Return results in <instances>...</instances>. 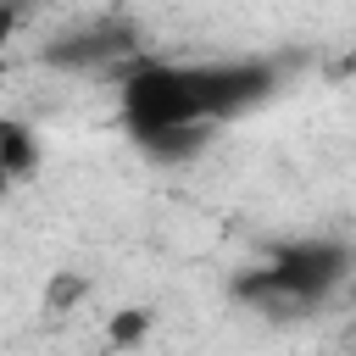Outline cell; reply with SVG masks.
Here are the masks:
<instances>
[{"label":"cell","instance_id":"6","mask_svg":"<svg viewBox=\"0 0 356 356\" xmlns=\"http://www.w3.org/2000/svg\"><path fill=\"white\" fill-rule=\"evenodd\" d=\"M11 33H17V0H0V50L11 44Z\"/></svg>","mask_w":356,"mask_h":356},{"label":"cell","instance_id":"4","mask_svg":"<svg viewBox=\"0 0 356 356\" xmlns=\"http://www.w3.org/2000/svg\"><path fill=\"white\" fill-rule=\"evenodd\" d=\"M122 50H128V33H117V28H95V33L67 39L61 50H50V61H56V67H89V61H100V56H122Z\"/></svg>","mask_w":356,"mask_h":356},{"label":"cell","instance_id":"7","mask_svg":"<svg viewBox=\"0 0 356 356\" xmlns=\"http://www.w3.org/2000/svg\"><path fill=\"white\" fill-rule=\"evenodd\" d=\"M350 295H356V284H350Z\"/></svg>","mask_w":356,"mask_h":356},{"label":"cell","instance_id":"1","mask_svg":"<svg viewBox=\"0 0 356 356\" xmlns=\"http://www.w3.org/2000/svg\"><path fill=\"white\" fill-rule=\"evenodd\" d=\"M267 89L261 61H139L122 78V122L150 150H184L206 122L267 100Z\"/></svg>","mask_w":356,"mask_h":356},{"label":"cell","instance_id":"3","mask_svg":"<svg viewBox=\"0 0 356 356\" xmlns=\"http://www.w3.org/2000/svg\"><path fill=\"white\" fill-rule=\"evenodd\" d=\"M33 161H39V139H33V128L17 122V117H0V189L17 184V178H28Z\"/></svg>","mask_w":356,"mask_h":356},{"label":"cell","instance_id":"2","mask_svg":"<svg viewBox=\"0 0 356 356\" xmlns=\"http://www.w3.org/2000/svg\"><path fill=\"white\" fill-rule=\"evenodd\" d=\"M345 278H350V250L345 245L295 239V245H278L267 256V267H256L245 278V295H256L261 306H317Z\"/></svg>","mask_w":356,"mask_h":356},{"label":"cell","instance_id":"5","mask_svg":"<svg viewBox=\"0 0 356 356\" xmlns=\"http://www.w3.org/2000/svg\"><path fill=\"white\" fill-rule=\"evenodd\" d=\"M150 328V312H117L111 317V345H139Z\"/></svg>","mask_w":356,"mask_h":356}]
</instances>
